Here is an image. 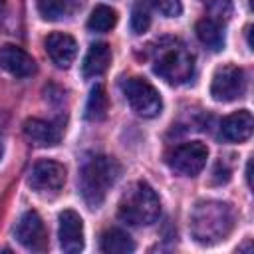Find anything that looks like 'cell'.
Listing matches in <instances>:
<instances>
[{"instance_id":"cell-8","label":"cell","mask_w":254,"mask_h":254,"mask_svg":"<svg viewBox=\"0 0 254 254\" xmlns=\"http://www.w3.org/2000/svg\"><path fill=\"white\" fill-rule=\"evenodd\" d=\"M65 183V169L58 161H38L28 177V185L40 194H56Z\"/></svg>"},{"instance_id":"cell-13","label":"cell","mask_w":254,"mask_h":254,"mask_svg":"<svg viewBox=\"0 0 254 254\" xmlns=\"http://www.w3.org/2000/svg\"><path fill=\"white\" fill-rule=\"evenodd\" d=\"M252 129H254V119L248 109L234 111V113L226 115L220 123V135L224 141H230V143L246 141L252 135Z\"/></svg>"},{"instance_id":"cell-6","label":"cell","mask_w":254,"mask_h":254,"mask_svg":"<svg viewBox=\"0 0 254 254\" xmlns=\"http://www.w3.org/2000/svg\"><path fill=\"white\" fill-rule=\"evenodd\" d=\"M246 91V75L244 69L238 65H222L214 71L212 83H210V95L216 101L228 103L238 97H242Z\"/></svg>"},{"instance_id":"cell-12","label":"cell","mask_w":254,"mask_h":254,"mask_svg":"<svg viewBox=\"0 0 254 254\" xmlns=\"http://www.w3.org/2000/svg\"><path fill=\"white\" fill-rule=\"evenodd\" d=\"M46 52L58 67H69L77 56V44L69 34L54 32L46 38Z\"/></svg>"},{"instance_id":"cell-2","label":"cell","mask_w":254,"mask_h":254,"mask_svg":"<svg viewBox=\"0 0 254 254\" xmlns=\"http://www.w3.org/2000/svg\"><path fill=\"white\" fill-rule=\"evenodd\" d=\"M153 71L169 83H185L194 73V56L183 42L163 38L153 50Z\"/></svg>"},{"instance_id":"cell-21","label":"cell","mask_w":254,"mask_h":254,"mask_svg":"<svg viewBox=\"0 0 254 254\" xmlns=\"http://www.w3.org/2000/svg\"><path fill=\"white\" fill-rule=\"evenodd\" d=\"M151 24V14H149V4L145 0H137V4L131 10V30L133 34H143L147 32Z\"/></svg>"},{"instance_id":"cell-25","label":"cell","mask_w":254,"mask_h":254,"mask_svg":"<svg viewBox=\"0 0 254 254\" xmlns=\"http://www.w3.org/2000/svg\"><path fill=\"white\" fill-rule=\"evenodd\" d=\"M0 159H2V143H0Z\"/></svg>"},{"instance_id":"cell-20","label":"cell","mask_w":254,"mask_h":254,"mask_svg":"<svg viewBox=\"0 0 254 254\" xmlns=\"http://www.w3.org/2000/svg\"><path fill=\"white\" fill-rule=\"evenodd\" d=\"M115 24H117V12L105 4L95 6L87 20V28L91 32H109Z\"/></svg>"},{"instance_id":"cell-19","label":"cell","mask_w":254,"mask_h":254,"mask_svg":"<svg viewBox=\"0 0 254 254\" xmlns=\"http://www.w3.org/2000/svg\"><path fill=\"white\" fill-rule=\"evenodd\" d=\"M107 107H109V99L105 93L103 85H95L89 93L87 105H85V117L89 121H101L107 115Z\"/></svg>"},{"instance_id":"cell-24","label":"cell","mask_w":254,"mask_h":254,"mask_svg":"<svg viewBox=\"0 0 254 254\" xmlns=\"http://www.w3.org/2000/svg\"><path fill=\"white\" fill-rule=\"evenodd\" d=\"M2 8H4V0H0V12H2Z\"/></svg>"},{"instance_id":"cell-14","label":"cell","mask_w":254,"mask_h":254,"mask_svg":"<svg viewBox=\"0 0 254 254\" xmlns=\"http://www.w3.org/2000/svg\"><path fill=\"white\" fill-rule=\"evenodd\" d=\"M24 135L36 147H52V145H56L60 141L62 129L52 121H44V119L32 117V119L24 121Z\"/></svg>"},{"instance_id":"cell-22","label":"cell","mask_w":254,"mask_h":254,"mask_svg":"<svg viewBox=\"0 0 254 254\" xmlns=\"http://www.w3.org/2000/svg\"><path fill=\"white\" fill-rule=\"evenodd\" d=\"M145 2L153 8H157L163 16H169V18H175L183 12L181 0H145Z\"/></svg>"},{"instance_id":"cell-7","label":"cell","mask_w":254,"mask_h":254,"mask_svg":"<svg viewBox=\"0 0 254 254\" xmlns=\"http://www.w3.org/2000/svg\"><path fill=\"white\" fill-rule=\"evenodd\" d=\"M208 159V149L200 141H190L175 147L167 155V163L173 171L185 175V177H196Z\"/></svg>"},{"instance_id":"cell-17","label":"cell","mask_w":254,"mask_h":254,"mask_svg":"<svg viewBox=\"0 0 254 254\" xmlns=\"http://www.w3.org/2000/svg\"><path fill=\"white\" fill-rule=\"evenodd\" d=\"M99 248L105 254H129L135 250L133 238L121 228H109L101 234Z\"/></svg>"},{"instance_id":"cell-4","label":"cell","mask_w":254,"mask_h":254,"mask_svg":"<svg viewBox=\"0 0 254 254\" xmlns=\"http://www.w3.org/2000/svg\"><path fill=\"white\" fill-rule=\"evenodd\" d=\"M117 214L123 222L133 226H149L161 214V200L151 185L137 181L121 196Z\"/></svg>"},{"instance_id":"cell-11","label":"cell","mask_w":254,"mask_h":254,"mask_svg":"<svg viewBox=\"0 0 254 254\" xmlns=\"http://www.w3.org/2000/svg\"><path fill=\"white\" fill-rule=\"evenodd\" d=\"M0 67L14 77H30L32 73H36L34 58L18 46L0 48Z\"/></svg>"},{"instance_id":"cell-9","label":"cell","mask_w":254,"mask_h":254,"mask_svg":"<svg viewBox=\"0 0 254 254\" xmlns=\"http://www.w3.org/2000/svg\"><path fill=\"white\" fill-rule=\"evenodd\" d=\"M16 240L32 252H44L48 250V232L42 216L36 210H28L22 214V218L16 224Z\"/></svg>"},{"instance_id":"cell-18","label":"cell","mask_w":254,"mask_h":254,"mask_svg":"<svg viewBox=\"0 0 254 254\" xmlns=\"http://www.w3.org/2000/svg\"><path fill=\"white\" fill-rule=\"evenodd\" d=\"M36 4L40 16L50 22L62 20L77 8V0H36Z\"/></svg>"},{"instance_id":"cell-3","label":"cell","mask_w":254,"mask_h":254,"mask_svg":"<svg viewBox=\"0 0 254 254\" xmlns=\"http://www.w3.org/2000/svg\"><path fill=\"white\" fill-rule=\"evenodd\" d=\"M121 175V165L107 155L91 157L79 175V190L89 208L101 206L107 196V190L117 183Z\"/></svg>"},{"instance_id":"cell-5","label":"cell","mask_w":254,"mask_h":254,"mask_svg":"<svg viewBox=\"0 0 254 254\" xmlns=\"http://www.w3.org/2000/svg\"><path fill=\"white\" fill-rule=\"evenodd\" d=\"M121 91L129 101L131 109L141 117H157L163 109V99L155 85L143 77H127L121 81Z\"/></svg>"},{"instance_id":"cell-1","label":"cell","mask_w":254,"mask_h":254,"mask_svg":"<svg viewBox=\"0 0 254 254\" xmlns=\"http://www.w3.org/2000/svg\"><path fill=\"white\" fill-rule=\"evenodd\" d=\"M234 228V210L220 200H202L190 212V234L200 244H218Z\"/></svg>"},{"instance_id":"cell-15","label":"cell","mask_w":254,"mask_h":254,"mask_svg":"<svg viewBox=\"0 0 254 254\" xmlns=\"http://www.w3.org/2000/svg\"><path fill=\"white\" fill-rule=\"evenodd\" d=\"M111 64V48L105 44V42H97V44H91L85 58H83V64H81V73L83 77H97L101 75Z\"/></svg>"},{"instance_id":"cell-10","label":"cell","mask_w":254,"mask_h":254,"mask_svg":"<svg viewBox=\"0 0 254 254\" xmlns=\"http://www.w3.org/2000/svg\"><path fill=\"white\" fill-rule=\"evenodd\" d=\"M60 246L67 254L83 250V222L75 210L60 212Z\"/></svg>"},{"instance_id":"cell-23","label":"cell","mask_w":254,"mask_h":254,"mask_svg":"<svg viewBox=\"0 0 254 254\" xmlns=\"http://www.w3.org/2000/svg\"><path fill=\"white\" fill-rule=\"evenodd\" d=\"M202 4L212 14L210 18L220 20V18H226L230 14V0H202Z\"/></svg>"},{"instance_id":"cell-16","label":"cell","mask_w":254,"mask_h":254,"mask_svg":"<svg viewBox=\"0 0 254 254\" xmlns=\"http://www.w3.org/2000/svg\"><path fill=\"white\" fill-rule=\"evenodd\" d=\"M194 32H196V38L212 52H218L224 48V26L220 20L210 18V16L202 18L196 22Z\"/></svg>"}]
</instances>
